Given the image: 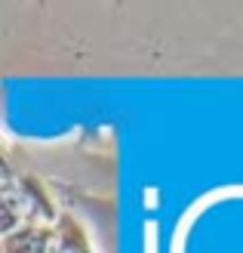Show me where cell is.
Returning <instances> with one entry per match:
<instances>
[{
	"mask_svg": "<svg viewBox=\"0 0 243 253\" xmlns=\"http://www.w3.org/2000/svg\"><path fill=\"white\" fill-rule=\"evenodd\" d=\"M0 204H3V235H12L16 225H28V219L37 210V198L25 192V185H19L12 176L6 173L3 182V195H0Z\"/></svg>",
	"mask_w": 243,
	"mask_h": 253,
	"instance_id": "1",
	"label": "cell"
},
{
	"mask_svg": "<svg viewBox=\"0 0 243 253\" xmlns=\"http://www.w3.org/2000/svg\"><path fill=\"white\" fill-rule=\"evenodd\" d=\"M53 232L43 225H22L12 235H3V253H46Z\"/></svg>",
	"mask_w": 243,
	"mask_h": 253,
	"instance_id": "2",
	"label": "cell"
}]
</instances>
